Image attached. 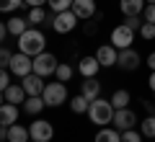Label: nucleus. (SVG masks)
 Masks as SVG:
<instances>
[{
  "instance_id": "23",
  "label": "nucleus",
  "mask_w": 155,
  "mask_h": 142,
  "mask_svg": "<svg viewBox=\"0 0 155 142\" xmlns=\"http://www.w3.org/2000/svg\"><path fill=\"white\" fill-rule=\"evenodd\" d=\"M26 28H28V18H11L8 21V34H13V36H21Z\"/></svg>"
},
{
  "instance_id": "30",
  "label": "nucleus",
  "mask_w": 155,
  "mask_h": 142,
  "mask_svg": "<svg viewBox=\"0 0 155 142\" xmlns=\"http://www.w3.org/2000/svg\"><path fill=\"white\" fill-rule=\"evenodd\" d=\"M18 5H23V0H0V13H11Z\"/></svg>"
},
{
  "instance_id": "11",
  "label": "nucleus",
  "mask_w": 155,
  "mask_h": 142,
  "mask_svg": "<svg viewBox=\"0 0 155 142\" xmlns=\"http://www.w3.org/2000/svg\"><path fill=\"white\" fill-rule=\"evenodd\" d=\"M72 13H75L80 21H91L96 16V0H72Z\"/></svg>"
},
{
  "instance_id": "31",
  "label": "nucleus",
  "mask_w": 155,
  "mask_h": 142,
  "mask_svg": "<svg viewBox=\"0 0 155 142\" xmlns=\"http://www.w3.org/2000/svg\"><path fill=\"white\" fill-rule=\"evenodd\" d=\"M122 142H142V132H137V129L122 132Z\"/></svg>"
},
{
  "instance_id": "38",
  "label": "nucleus",
  "mask_w": 155,
  "mask_h": 142,
  "mask_svg": "<svg viewBox=\"0 0 155 142\" xmlns=\"http://www.w3.org/2000/svg\"><path fill=\"white\" fill-rule=\"evenodd\" d=\"M5 34H8V23H0V41H5Z\"/></svg>"
},
{
  "instance_id": "20",
  "label": "nucleus",
  "mask_w": 155,
  "mask_h": 142,
  "mask_svg": "<svg viewBox=\"0 0 155 142\" xmlns=\"http://www.w3.org/2000/svg\"><path fill=\"white\" fill-rule=\"evenodd\" d=\"M28 140H31V134H28L26 127H21V124L8 127V142H28Z\"/></svg>"
},
{
  "instance_id": "15",
  "label": "nucleus",
  "mask_w": 155,
  "mask_h": 142,
  "mask_svg": "<svg viewBox=\"0 0 155 142\" xmlns=\"http://www.w3.org/2000/svg\"><path fill=\"white\" fill-rule=\"evenodd\" d=\"M18 121V106L16 104H3L0 106V127H11Z\"/></svg>"
},
{
  "instance_id": "6",
  "label": "nucleus",
  "mask_w": 155,
  "mask_h": 142,
  "mask_svg": "<svg viewBox=\"0 0 155 142\" xmlns=\"http://www.w3.org/2000/svg\"><path fill=\"white\" fill-rule=\"evenodd\" d=\"M8 70H11L13 75H18V78L31 75V72H34V57H28V54H23V52H18V54L11 57V65H8Z\"/></svg>"
},
{
  "instance_id": "17",
  "label": "nucleus",
  "mask_w": 155,
  "mask_h": 142,
  "mask_svg": "<svg viewBox=\"0 0 155 142\" xmlns=\"http://www.w3.org/2000/svg\"><path fill=\"white\" fill-rule=\"evenodd\" d=\"M80 93H83L88 101H96V98L101 96V83L96 80V78H85L83 85H80Z\"/></svg>"
},
{
  "instance_id": "12",
  "label": "nucleus",
  "mask_w": 155,
  "mask_h": 142,
  "mask_svg": "<svg viewBox=\"0 0 155 142\" xmlns=\"http://www.w3.org/2000/svg\"><path fill=\"white\" fill-rule=\"evenodd\" d=\"M140 52L132 49V47H127V49H119V62L116 65L122 67V70H137L140 67Z\"/></svg>"
},
{
  "instance_id": "37",
  "label": "nucleus",
  "mask_w": 155,
  "mask_h": 142,
  "mask_svg": "<svg viewBox=\"0 0 155 142\" xmlns=\"http://www.w3.org/2000/svg\"><path fill=\"white\" fill-rule=\"evenodd\" d=\"M147 85H150V91H153V93H155V70H153V72H150V78H147Z\"/></svg>"
},
{
  "instance_id": "9",
  "label": "nucleus",
  "mask_w": 155,
  "mask_h": 142,
  "mask_svg": "<svg viewBox=\"0 0 155 142\" xmlns=\"http://www.w3.org/2000/svg\"><path fill=\"white\" fill-rule=\"evenodd\" d=\"M28 134H31V140H36V142H49L52 137H54V127H52V121L36 119L31 127H28Z\"/></svg>"
},
{
  "instance_id": "34",
  "label": "nucleus",
  "mask_w": 155,
  "mask_h": 142,
  "mask_svg": "<svg viewBox=\"0 0 155 142\" xmlns=\"http://www.w3.org/2000/svg\"><path fill=\"white\" fill-rule=\"evenodd\" d=\"M8 85H11V75L5 72V67H0V93H5Z\"/></svg>"
},
{
  "instance_id": "13",
  "label": "nucleus",
  "mask_w": 155,
  "mask_h": 142,
  "mask_svg": "<svg viewBox=\"0 0 155 142\" xmlns=\"http://www.w3.org/2000/svg\"><path fill=\"white\" fill-rule=\"evenodd\" d=\"M21 85H23V91H26V96H41L44 93V78L41 75H36V72H31V75H26V78H21Z\"/></svg>"
},
{
  "instance_id": "14",
  "label": "nucleus",
  "mask_w": 155,
  "mask_h": 142,
  "mask_svg": "<svg viewBox=\"0 0 155 142\" xmlns=\"http://www.w3.org/2000/svg\"><path fill=\"white\" fill-rule=\"evenodd\" d=\"M98 67H101V62L96 60V54L93 57H80V62H78V72L83 78H96Z\"/></svg>"
},
{
  "instance_id": "1",
  "label": "nucleus",
  "mask_w": 155,
  "mask_h": 142,
  "mask_svg": "<svg viewBox=\"0 0 155 142\" xmlns=\"http://www.w3.org/2000/svg\"><path fill=\"white\" fill-rule=\"evenodd\" d=\"M44 47H47V36L39 31V28H26V31L18 36V52H23V54H28V57L41 54Z\"/></svg>"
},
{
  "instance_id": "5",
  "label": "nucleus",
  "mask_w": 155,
  "mask_h": 142,
  "mask_svg": "<svg viewBox=\"0 0 155 142\" xmlns=\"http://www.w3.org/2000/svg\"><path fill=\"white\" fill-rule=\"evenodd\" d=\"M78 21H80V18L72 11H62V13H54V16H52V28H54L57 34H70V31H75Z\"/></svg>"
},
{
  "instance_id": "24",
  "label": "nucleus",
  "mask_w": 155,
  "mask_h": 142,
  "mask_svg": "<svg viewBox=\"0 0 155 142\" xmlns=\"http://www.w3.org/2000/svg\"><path fill=\"white\" fill-rule=\"evenodd\" d=\"M111 106L114 109H127L129 106V91H114V96H111Z\"/></svg>"
},
{
  "instance_id": "10",
  "label": "nucleus",
  "mask_w": 155,
  "mask_h": 142,
  "mask_svg": "<svg viewBox=\"0 0 155 142\" xmlns=\"http://www.w3.org/2000/svg\"><path fill=\"white\" fill-rule=\"evenodd\" d=\"M96 60L101 62V67H114L119 62V49L114 44H104V47L96 49Z\"/></svg>"
},
{
  "instance_id": "33",
  "label": "nucleus",
  "mask_w": 155,
  "mask_h": 142,
  "mask_svg": "<svg viewBox=\"0 0 155 142\" xmlns=\"http://www.w3.org/2000/svg\"><path fill=\"white\" fill-rule=\"evenodd\" d=\"M124 23H127V26L132 28V31H140L145 21H142V18H140V16H129V18H127V21H124Z\"/></svg>"
},
{
  "instance_id": "22",
  "label": "nucleus",
  "mask_w": 155,
  "mask_h": 142,
  "mask_svg": "<svg viewBox=\"0 0 155 142\" xmlns=\"http://www.w3.org/2000/svg\"><path fill=\"white\" fill-rule=\"evenodd\" d=\"M88 106H91V101L85 98L83 93H78V96H72V98H70V109L75 111V114H85Z\"/></svg>"
},
{
  "instance_id": "3",
  "label": "nucleus",
  "mask_w": 155,
  "mask_h": 142,
  "mask_svg": "<svg viewBox=\"0 0 155 142\" xmlns=\"http://www.w3.org/2000/svg\"><path fill=\"white\" fill-rule=\"evenodd\" d=\"M41 98H44V104L47 106H62L67 101V88H65V83H47L44 85V93H41Z\"/></svg>"
},
{
  "instance_id": "26",
  "label": "nucleus",
  "mask_w": 155,
  "mask_h": 142,
  "mask_svg": "<svg viewBox=\"0 0 155 142\" xmlns=\"http://www.w3.org/2000/svg\"><path fill=\"white\" fill-rule=\"evenodd\" d=\"M140 132H142V137H150V140H153L155 137V116H147V119L140 124Z\"/></svg>"
},
{
  "instance_id": "27",
  "label": "nucleus",
  "mask_w": 155,
  "mask_h": 142,
  "mask_svg": "<svg viewBox=\"0 0 155 142\" xmlns=\"http://www.w3.org/2000/svg\"><path fill=\"white\" fill-rule=\"evenodd\" d=\"M44 21H47L44 8H31V13H28V23H31V26H39V23H44Z\"/></svg>"
},
{
  "instance_id": "32",
  "label": "nucleus",
  "mask_w": 155,
  "mask_h": 142,
  "mask_svg": "<svg viewBox=\"0 0 155 142\" xmlns=\"http://www.w3.org/2000/svg\"><path fill=\"white\" fill-rule=\"evenodd\" d=\"M142 13H145V16H142V21H147V23H155V3H147Z\"/></svg>"
},
{
  "instance_id": "2",
  "label": "nucleus",
  "mask_w": 155,
  "mask_h": 142,
  "mask_svg": "<svg viewBox=\"0 0 155 142\" xmlns=\"http://www.w3.org/2000/svg\"><path fill=\"white\" fill-rule=\"evenodd\" d=\"M114 106H111V101H106V98H96V101H91V106H88V119L93 121L96 127H106V124H111L114 121Z\"/></svg>"
},
{
  "instance_id": "36",
  "label": "nucleus",
  "mask_w": 155,
  "mask_h": 142,
  "mask_svg": "<svg viewBox=\"0 0 155 142\" xmlns=\"http://www.w3.org/2000/svg\"><path fill=\"white\" fill-rule=\"evenodd\" d=\"M26 5H31V8H41V5H47V0H23Z\"/></svg>"
},
{
  "instance_id": "35",
  "label": "nucleus",
  "mask_w": 155,
  "mask_h": 142,
  "mask_svg": "<svg viewBox=\"0 0 155 142\" xmlns=\"http://www.w3.org/2000/svg\"><path fill=\"white\" fill-rule=\"evenodd\" d=\"M11 52H8V49H3V47H0V67H8V65H11Z\"/></svg>"
},
{
  "instance_id": "21",
  "label": "nucleus",
  "mask_w": 155,
  "mask_h": 142,
  "mask_svg": "<svg viewBox=\"0 0 155 142\" xmlns=\"http://www.w3.org/2000/svg\"><path fill=\"white\" fill-rule=\"evenodd\" d=\"M5 101H8V104H23V101H26V91H23V85H8L5 88Z\"/></svg>"
},
{
  "instance_id": "25",
  "label": "nucleus",
  "mask_w": 155,
  "mask_h": 142,
  "mask_svg": "<svg viewBox=\"0 0 155 142\" xmlns=\"http://www.w3.org/2000/svg\"><path fill=\"white\" fill-rule=\"evenodd\" d=\"M54 75H57V80H60V83H67V80L72 78V67L67 65V62H60V65H57V72H54Z\"/></svg>"
},
{
  "instance_id": "19",
  "label": "nucleus",
  "mask_w": 155,
  "mask_h": 142,
  "mask_svg": "<svg viewBox=\"0 0 155 142\" xmlns=\"http://www.w3.org/2000/svg\"><path fill=\"white\" fill-rule=\"evenodd\" d=\"M93 142H122V132L116 129H111V127H101L98 132H96V140Z\"/></svg>"
},
{
  "instance_id": "7",
  "label": "nucleus",
  "mask_w": 155,
  "mask_h": 142,
  "mask_svg": "<svg viewBox=\"0 0 155 142\" xmlns=\"http://www.w3.org/2000/svg\"><path fill=\"white\" fill-rule=\"evenodd\" d=\"M111 124H114L119 132L134 129V127H137V114H134L129 106H127V109H116V111H114V121H111Z\"/></svg>"
},
{
  "instance_id": "8",
  "label": "nucleus",
  "mask_w": 155,
  "mask_h": 142,
  "mask_svg": "<svg viewBox=\"0 0 155 142\" xmlns=\"http://www.w3.org/2000/svg\"><path fill=\"white\" fill-rule=\"evenodd\" d=\"M132 41H134V31L127 23L114 26V31H111V44H114L116 49H127V47H132Z\"/></svg>"
},
{
  "instance_id": "28",
  "label": "nucleus",
  "mask_w": 155,
  "mask_h": 142,
  "mask_svg": "<svg viewBox=\"0 0 155 142\" xmlns=\"http://www.w3.org/2000/svg\"><path fill=\"white\" fill-rule=\"evenodd\" d=\"M47 5L54 13H62V11H70L72 8V0H47Z\"/></svg>"
},
{
  "instance_id": "18",
  "label": "nucleus",
  "mask_w": 155,
  "mask_h": 142,
  "mask_svg": "<svg viewBox=\"0 0 155 142\" xmlns=\"http://www.w3.org/2000/svg\"><path fill=\"white\" fill-rule=\"evenodd\" d=\"M44 98L41 96H26V101H23V109H26V114H31V116H39L41 111H44Z\"/></svg>"
},
{
  "instance_id": "16",
  "label": "nucleus",
  "mask_w": 155,
  "mask_h": 142,
  "mask_svg": "<svg viewBox=\"0 0 155 142\" xmlns=\"http://www.w3.org/2000/svg\"><path fill=\"white\" fill-rule=\"evenodd\" d=\"M145 0H119V11L124 13V18H129V16H140V13L145 11Z\"/></svg>"
},
{
  "instance_id": "39",
  "label": "nucleus",
  "mask_w": 155,
  "mask_h": 142,
  "mask_svg": "<svg viewBox=\"0 0 155 142\" xmlns=\"http://www.w3.org/2000/svg\"><path fill=\"white\" fill-rule=\"evenodd\" d=\"M147 67H150V70H155V52H150V57H147Z\"/></svg>"
},
{
  "instance_id": "29",
  "label": "nucleus",
  "mask_w": 155,
  "mask_h": 142,
  "mask_svg": "<svg viewBox=\"0 0 155 142\" xmlns=\"http://www.w3.org/2000/svg\"><path fill=\"white\" fill-rule=\"evenodd\" d=\"M140 36H142L145 41H153V39H155V23H147V21H145L142 28H140Z\"/></svg>"
},
{
  "instance_id": "41",
  "label": "nucleus",
  "mask_w": 155,
  "mask_h": 142,
  "mask_svg": "<svg viewBox=\"0 0 155 142\" xmlns=\"http://www.w3.org/2000/svg\"><path fill=\"white\" fill-rule=\"evenodd\" d=\"M145 3H155V0H145Z\"/></svg>"
},
{
  "instance_id": "4",
  "label": "nucleus",
  "mask_w": 155,
  "mask_h": 142,
  "mask_svg": "<svg viewBox=\"0 0 155 142\" xmlns=\"http://www.w3.org/2000/svg\"><path fill=\"white\" fill-rule=\"evenodd\" d=\"M57 57L52 54V52H41V54H36L34 57V72L36 75H41V78H49V75H54L57 72Z\"/></svg>"
},
{
  "instance_id": "40",
  "label": "nucleus",
  "mask_w": 155,
  "mask_h": 142,
  "mask_svg": "<svg viewBox=\"0 0 155 142\" xmlns=\"http://www.w3.org/2000/svg\"><path fill=\"white\" fill-rule=\"evenodd\" d=\"M5 104V93H0V106Z\"/></svg>"
},
{
  "instance_id": "42",
  "label": "nucleus",
  "mask_w": 155,
  "mask_h": 142,
  "mask_svg": "<svg viewBox=\"0 0 155 142\" xmlns=\"http://www.w3.org/2000/svg\"><path fill=\"white\" fill-rule=\"evenodd\" d=\"M28 142H36V140H28Z\"/></svg>"
}]
</instances>
